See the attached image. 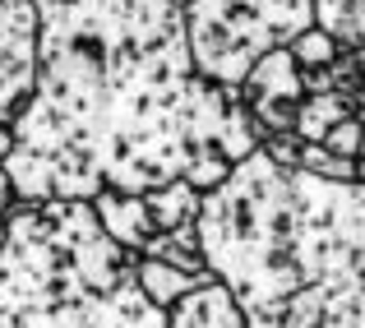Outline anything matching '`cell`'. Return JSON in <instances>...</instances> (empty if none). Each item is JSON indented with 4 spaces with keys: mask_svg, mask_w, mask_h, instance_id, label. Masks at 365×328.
<instances>
[{
    "mask_svg": "<svg viewBox=\"0 0 365 328\" xmlns=\"http://www.w3.org/2000/svg\"><path fill=\"white\" fill-rule=\"evenodd\" d=\"M42 74L0 162L14 204L217 190L268 130L195 70L185 0H37Z\"/></svg>",
    "mask_w": 365,
    "mask_h": 328,
    "instance_id": "6da1fadb",
    "label": "cell"
},
{
    "mask_svg": "<svg viewBox=\"0 0 365 328\" xmlns=\"http://www.w3.org/2000/svg\"><path fill=\"white\" fill-rule=\"evenodd\" d=\"M0 328H167L139 287V250L88 199L14 204L0 245Z\"/></svg>",
    "mask_w": 365,
    "mask_h": 328,
    "instance_id": "7a4b0ae2",
    "label": "cell"
},
{
    "mask_svg": "<svg viewBox=\"0 0 365 328\" xmlns=\"http://www.w3.org/2000/svg\"><path fill=\"white\" fill-rule=\"evenodd\" d=\"M195 70L241 88L259 56L314 24V0H185Z\"/></svg>",
    "mask_w": 365,
    "mask_h": 328,
    "instance_id": "3957f363",
    "label": "cell"
},
{
    "mask_svg": "<svg viewBox=\"0 0 365 328\" xmlns=\"http://www.w3.org/2000/svg\"><path fill=\"white\" fill-rule=\"evenodd\" d=\"M42 74V14L37 0H0V162L14 148V125Z\"/></svg>",
    "mask_w": 365,
    "mask_h": 328,
    "instance_id": "277c9868",
    "label": "cell"
},
{
    "mask_svg": "<svg viewBox=\"0 0 365 328\" xmlns=\"http://www.w3.org/2000/svg\"><path fill=\"white\" fill-rule=\"evenodd\" d=\"M305 93V70L296 65L292 46H273L268 56H259L255 70L245 74L241 83V98L245 107L255 111V121L264 125L268 134H282V130H296V111H301Z\"/></svg>",
    "mask_w": 365,
    "mask_h": 328,
    "instance_id": "5b68a950",
    "label": "cell"
},
{
    "mask_svg": "<svg viewBox=\"0 0 365 328\" xmlns=\"http://www.w3.org/2000/svg\"><path fill=\"white\" fill-rule=\"evenodd\" d=\"M167 328H245V310L227 282H204L167 310Z\"/></svg>",
    "mask_w": 365,
    "mask_h": 328,
    "instance_id": "8992f818",
    "label": "cell"
},
{
    "mask_svg": "<svg viewBox=\"0 0 365 328\" xmlns=\"http://www.w3.org/2000/svg\"><path fill=\"white\" fill-rule=\"evenodd\" d=\"M98 222L107 227L111 240H120L125 250H139L148 245L158 231H153V217H148V204H143V195H125V190H102L98 199H88Z\"/></svg>",
    "mask_w": 365,
    "mask_h": 328,
    "instance_id": "52a82bcc",
    "label": "cell"
},
{
    "mask_svg": "<svg viewBox=\"0 0 365 328\" xmlns=\"http://www.w3.org/2000/svg\"><path fill=\"white\" fill-rule=\"evenodd\" d=\"M356 116V102L347 98V93H333V88H319V93H305L301 111H296V134H301L305 143H324V134L333 130V125L351 121ZM361 121V116H356Z\"/></svg>",
    "mask_w": 365,
    "mask_h": 328,
    "instance_id": "ba28073f",
    "label": "cell"
},
{
    "mask_svg": "<svg viewBox=\"0 0 365 328\" xmlns=\"http://www.w3.org/2000/svg\"><path fill=\"white\" fill-rule=\"evenodd\" d=\"M153 217V231H176L185 222H199V208H204V195H199L190 180H171V185H158L143 195Z\"/></svg>",
    "mask_w": 365,
    "mask_h": 328,
    "instance_id": "9c48e42d",
    "label": "cell"
},
{
    "mask_svg": "<svg viewBox=\"0 0 365 328\" xmlns=\"http://www.w3.org/2000/svg\"><path fill=\"white\" fill-rule=\"evenodd\" d=\"M148 259H162V264H176L195 277H213L208 273V255H204V240H199V222H185L176 231H158V236L143 245Z\"/></svg>",
    "mask_w": 365,
    "mask_h": 328,
    "instance_id": "30bf717a",
    "label": "cell"
},
{
    "mask_svg": "<svg viewBox=\"0 0 365 328\" xmlns=\"http://www.w3.org/2000/svg\"><path fill=\"white\" fill-rule=\"evenodd\" d=\"M204 282H213V277H195V273H185V268H176V264H162V259L139 255V287L148 292V301L158 305V310H171L180 296H190Z\"/></svg>",
    "mask_w": 365,
    "mask_h": 328,
    "instance_id": "8fae6325",
    "label": "cell"
},
{
    "mask_svg": "<svg viewBox=\"0 0 365 328\" xmlns=\"http://www.w3.org/2000/svg\"><path fill=\"white\" fill-rule=\"evenodd\" d=\"M314 24L333 33L342 46L365 42V0H314Z\"/></svg>",
    "mask_w": 365,
    "mask_h": 328,
    "instance_id": "7c38bea8",
    "label": "cell"
},
{
    "mask_svg": "<svg viewBox=\"0 0 365 328\" xmlns=\"http://www.w3.org/2000/svg\"><path fill=\"white\" fill-rule=\"evenodd\" d=\"M292 56H296V65H301L305 74H310V70H329V65L342 56V42L333 33H324L319 24H310L305 33L292 37Z\"/></svg>",
    "mask_w": 365,
    "mask_h": 328,
    "instance_id": "4fadbf2b",
    "label": "cell"
},
{
    "mask_svg": "<svg viewBox=\"0 0 365 328\" xmlns=\"http://www.w3.org/2000/svg\"><path fill=\"white\" fill-rule=\"evenodd\" d=\"M301 171H310V176H319V180L351 185V180H361V158H338V153H329L324 143H305Z\"/></svg>",
    "mask_w": 365,
    "mask_h": 328,
    "instance_id": "5bb4252c",
    "label": "cell"
},
{
    "mask_svg": "<svg viewBox=\"0 0 365 328\" xmlns=\"http://www.w3.org/2000/svg\"><path fill=\"white\" fill-rule=\"evenodd\" d=\"M259 153H264L273 167L282 171H301V153H305V139L296 130H282V134H268L264 143H259Z\"/></svg>",
    "mask_w": 365,
    "mask_h": 328,
    "instance_id": "9a60e30c",
    "label": "cell"
},
{
    "mask_svg": "<svg viewBox=\"0 0 365 328\" xmlns=\"http://www.w3.org/2000/svg\"><path fill=\"white\" fill-rule=\"evenodd\" d=\"M324 148L329 153H338V158H361V148H365V121H342V125H333L329 134H324Z\"/></svg>",
    "mask_w": 365,
    "mask_h": 328,
    "instance_id": "2e32d148",
    "label": "cell"
},
{
    "mask_svg": "<svg viewBox=\"0 0 365 328\" xmlns=\"http://www.w3.org/2000/svg\"><path fill=\"white\" fill-rule=\"evenodd\" d=\"M9 208H14V190H9V176L0 171V245H5V222H9Z\"/></svg>",
    "mask_w": 365,
    "mask_h": 328,
    "instance_id": "e0dca14e",
    "label": "cell"
},
{
    "mask_svg": "<svg viewBox=\"0 0 365 328\" xmlns=\"http://www.w3.org/2000/svg\"><path fill=\"white\" fill-rule=\"evenodd\" d=\"M351 51H356V61H361V74H365V42H361V46H351Z\"/></svg>",
    "mask_w": 365,
    "mask_h": 328,
    "instance_id": "ac0fdd59",
    "label": "cell"
}]
</instances>
